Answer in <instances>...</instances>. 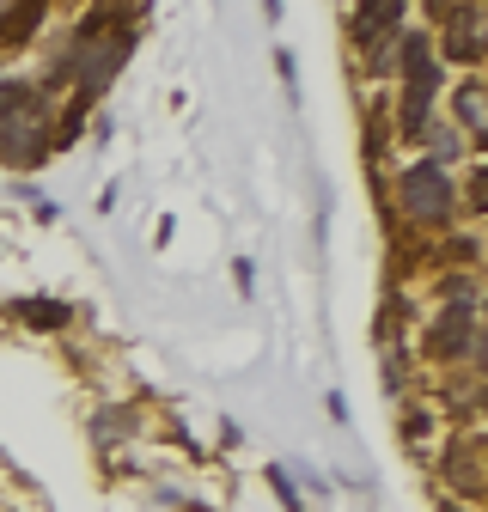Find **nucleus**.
Here are the masks:
<instances>
[{
  "mask_svg": "<svg viewBox=\"0 0 488 512\" xmlns=\"http://www.w3.org/2000/svg\"><path fill=\"white\" fill-rule=\"evenodd\" d=\"M49 147V128H43V104L25 86H0V153L31 165Z\"/></svg>",
  "mask_w": 488,
  "mask_h": 512,
  "instance_id": "obj_1",
  "label": "nucleus"
},
{
  "mask_svg": "<svg viewBox=\"0 0 488 512\" xmlns=\"http://www.w3.org/2000/svg\"><path fill=\"white\" fill-rule=\"evenodd\" d=\"M403 208L415 214V220H446L452 214V183H446V171L440 165H415V171H403Z\"/></svg>",
  "mask_w": 488,
  "mask_h": 512,
  "instance_id": "obj_2",
  "label": "nucleus"
},
{
  "mask_svg": "<svg viewBox=\"0 0 488 512\" xmlns=\"http://www.w3.org/2000/svg\"><path fill=\"white\" fill-rule=\"evenodd\" d=\"M403 68H409V104H403V122H409V128H421L427 98H434V55H427V43H409Z\"/></svg>",
  "mask_w": 488,
  "mask_h": 512,
  "instance_id": "obj_3",
  "label": "nucleus"
},
{
  "mask_svg": "<svg viewBox=\"0 0 488 512\" xmlns=\"http://www.w3.org/2000/svg\"><path fill=\"white\" fill-rule=\"evenodd\" d=\"M446 25H452V55H482V13L476 7H464V13H446Z\"/></svg>",
  "mask_w": 488,
  "mask_h": 512,
  "instance_id": "obj_4",
  "label": "nucleus"
},
{
  "mask_svg": "<svg viewBox=\"0 0 488 512\" xmlns=\"http://www.w3.org/2000/svg\"><path fill=\"white\" fill-rule=\"evenodd\" d=\"M434 348H440V354H464V348H470V299H458V311H452V317H440Z\"/></svg>",
  "mask_w": 488,
  "mask_h": 512,
  "instance_id": "obj_5",
  "label": "nucleus"
},
{
  "mask_svg": "<svg viewBox=\"0 0 488 512\" xmlns=\"http://www.w3.org/2000/svg\"><path fill=\"white\" fill-rule=\"evenodd\" d=\"M385 25H397V7H366V13H360V19H354V31H360V37H366V43H373V37H379V31H385Z\"/></svg>",
  "mask_w": 488,
  "mask_h": 512,
  "instance_id": "obj_6",
  "label": "nucleus"
},
{
  "mask_svg": "<svg viewBox=\"0 0 488 512\" xmlns=\"http://www.w3.org/2000/svg\"><path fill=\"white\" fill-rule=\"evenodd\" d=\"M458 116H464L470 135H482V86H464L458 92Z\"/></svg>",
  "mask_w": 488,
  "mask_h": 512,
  "instance_id": "obj_7",
  "label": "nucleus"
}]
</instances>
